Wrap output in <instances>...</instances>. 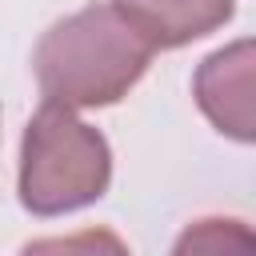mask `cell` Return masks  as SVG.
I'll return each mask as SVG.
<instances>
[{
    "instance_id": "6da1fadb",
    "label": "cell",
    "mask_w": 256,
    "mask_h": 256,
    "mask_svg": "<svg viewBox=\"0 0 256 256\" xmlns=\"http://www.w3.org/2000/svg\"><path fill=\"white\" fill-rule=\"evenodd\" d=\"M152 56L156 48L128 24L116 4H88L40 36L32 72L48 104L84 112L120 104L140 84Z\"/></svg>"
},
{
    "instance_id": "3957f363",
    "label": "cell",
    "mask_w": 256,
    "mask_h": 256,
    "mask_svg": "<svg viewBox=\"0 0 256 256\" xmlns=\"http://www.w3.org/2000/svg\"><path fill=\"white\" fill-rule=\"evenodd\" d=\"M252 64L256 48L252 40H232L216 52H208L192 76V96L200 112L212 120V128L236 144L256 140V108H252Z\"/></svg>"
},
{
    "instance_id": "8992f818",
    "label": "cell",
    "mask_w": 256,
    "mask_h": 256,
    "mask_svg": "<svg viewBox=\"0 0 256 256\" xmlns=\"http://www.w3.org/2000/svg\"><path fill=\"white\" fill-rule=\"evenodd\" d=\"M20 256H132V248L112 228H84L68 236H40L20 248Z\"/></svg>"
},
{
    "instance_id": "7a4b0ae2",
    "label": "cell",
    "mask_w": 256,
    "mask_h": 256,
    "mask_svg": "<svg viewBox=\"0 0 256 256\" xmlns=\"http://www.w3.org/2000/svg\"><path fill=\"white\" fill-rule=\"evenodd\" d=\"M112 184V148L100 128L64 104H40L20 140V204L32 216H64L96 204Z\"/></svg>"
},
{
    "instance_id": "277c9868",
    "label": "cell",
    "mask_w": 256,
    "mask_h": 256,
    "mask_svg": "<svg viewBox=\"0 0 256 256\" xmlns=\"http://www.w3.org/2000/svg\"><path fill=\"white\" fill-rule=\"evenodd\" d=\"M112 4L156 52L184 48L224 28L236 12V0H112Z\"/></svg>"
},
{
    "instance_id": "5b68a950",
    "label": "cell",
    "mask_w": 256,
    "mask_h": 256,
    "mask_svg": "<svg viewBox=\"0 0 256 256\" xmlns=\"http://www.w3.org/2000/svg\"><path fill=\"white\" fill-rule=\"evenodd\" d=\"M172 256H256V236L240 216H200L176 236Z\"/></svg>"
}]
</instances>
